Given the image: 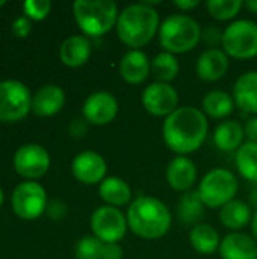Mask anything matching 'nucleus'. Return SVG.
<instances>
[{
	"label": "nucleus",
	"mask_w": 257,
	"mask_h": 259,
	"mask_svg": "<svg viewBox=\"0 0 257 259\" xmlns=\"http://www.w3.org/2000/svg\"><path fill=\"white\" fill-rule=\"evenodd\" d=\"M208 134V117L201 109L189 105L179 106L162 123L164 143L176 156H188L197 152L204 144Z\"/></svg>",
	"instance_id": "f257e3e1"
},
{
	"label": "nucleus",
	"mask_w": 257,
	"mask_h": 259,
	"mask_svg": "<svg viewBox=\"0 0 257 259\" xmlns=\"http://www.w3.org/2000/svg\"><path fill=\"white\" fill-rule=\"evenodd\" d=\"M161 18L155 3H132L120 11L117 20V36L130 50H141L159 33Z\"/></svg>",
	"instance_id": "f03ea898"
},
{
	"label": "nucleus",
	"mask_w": 257,
	"mask_h": 259,
	"mask_svg": "<svg viewBox=\"0 0 257 259\" xmlns=\"http://www.w3.org/2000/svg\"><path fill=\"white\" fill-rule=\"evenodd\" d=\"M129 231L142 240H159L165 237L173 225L171 211L161 199L138 196L127 206Z\"/></svg>",
	"instance_id": "7ed1b4c3"
},
{
	"label": "nucleus",
	"mask_w": 257,
	"mask_h": 259,
	"mask_svg": "<svg viewBox=\"0 0 257 259\" xmlns=\"http://www.w3.org/2000/svg\"><path fill=\"white\" fill-rule=\"evenodd\" d=\"M200 23L188 14H173L161 21L159 42L164 52L182 55L194 50L201 41Z\"/></svg>",
	"instance_id": "20e7f679"
},
{
	"label": "nucleus",
	"mask_w": 257,
	"mask_h": 259,
	"mask_svg": "<svg viewBox=\"0 0 257 259\" xmlns=\"http://www.w3.org/2000/svg\"><path fill=\"white\" fill-rule=\"evenodd\" d=\"M73 15L85 36L97 38L115 29L120 9L112 0H76Z\"/></svg>",
	"instance_id": "39448f33"
},
{
	"label": "nucleus",
	"mask_w": 257,
	"mask_h": 259,
	"mask_svg": "<svg viewBox=\"0 0 257 259\" xmlns=\"http://www.w3.org/2000/svg\"><path fill=\"white\" fill-rule=\"evenodd\" d=\"M239 191V181L232 170L212 168L198 182L197 193L200 194L206 208L221 209L229 202L235 200Z\"/></svg>",
	"instance_id": "423d86ee"
},
{
	"label": "nucleus",
	"mask_w": 257,
	"mask_h": 259,
	"mask_svg": "<svg viewBox=\"0 0 257 259\" xmlns=\"http://www.w3.org/2000/svg\"><path fill=\"white\" fill-rule=\"evenodd\" d=\"M221 49L232 59H253L257 56V23L241 18L229 23L223 30Z\"/></svg>",
	"instance_id": "0eeeda50"
},
{
	"label": "nucleus",
	"mask_w": 257,
	"mask_h": 259,
	"mask_svg": "<svg viewBox=\"0 0 257 259\" xmlns=\"http://www.w3.org/2000/svg\"><path fill=\"white\" fill-rule=\"evenodd\" d=\"M32 94L29 88L15 79L0 82V121L17 123L32 111Z\"/></svg>",
	"instance_id": "6e6552de"
},
{
	"label": "nucleus",
	"mask_w": 257,
	"mask_h": 259,
	"mask_svg": "<svg viewBox=\"0 0 257 259\" xmlns=\"http://www.w3.org/2000/svg\"><path fill=\"white\" fill-rule=\"evenodd\" d=\"M47 203L48 200L45 188L35 181L18 184L11 196V206L14 214L26 222L39 219L45 212Z\"/></svg>",
	"instance_id": "1a4fd4ad"
},
{
	"label": "nucleus",
	"mask_w": 257,
	"mask_h": 259,
	"mask_svg": "<svg viewBox=\"0 0 257 259\" xmlns=\"http://www.w3.org/2000/svg\"><path fill=\"white\" fill-rule=\"evenodd\" d=\"M89 226L92 235L97 237L105 244L120 243L129 231L126 212H123V209L120 208H114L108 205L98 206L91 214Z\"/></svg>",
	"instance_id": "9d476101"
},
{
	"label": "nucleus",
	"mask_w": 257,
	"mask_h": 259,
	"mask_svg": "<svg viewBox=\"0 0 257 259\" xmlns=\"http://www.w3.org/2000/svg\"><path fill=\"white\" fill-rule=\"evenodd\" d=\"M12 164L17 175L27 181H36L48 171L50 155L41 144L29 143L15 150Z\"/></svg>",
	"instance_id": "9b49d317"
},
{
	"label": "nucleus",
	"mask_w": 257,
	"mask_h": 259,
	"mask_svg": "<svg viewBox=\"0 0 257 259\" xmlns=\"http://www.w3.org/2000/svg\"><path fill=\"white\" fill-rule=\"evenodd\" d=\"M141 105L150 115L167 118L179 108V93L171 83L155 80L144 88Z\"/></svg>",
	"instance_id": "f8f14e48"
},
{
	"label": "nucleus",
	"mask_w": 257,
	"mask_h": 259,
	"mask_svg": "<svg viewBox=\"0 0 257 259\" xmlns=\"http://www.w3.org/2000/svg\"><path fill=\"white\" fill-rule=\"evenodd\" d=\"M118 100L109 91H95L89 94L82 105V117L94 126H106L118 115Z\"/></svg>",
	"instance_id": "ddd939ff"
},
{
	"label": "nucleus",
	"mask_w": 257,
	"mask_h": 259,
	"mask_svg": "<svg viewBox=\"0 0 257 259\" xmlns=\"http://www.w3.org/2000/svg\"><path fill=\"white\" fill-rule=\"evenodd\" d=\"M71 173L83 185H100L108 178V162L100 153L83 150L73 158Z\"/></svg>",
	"instance_id": "4468645a"
},
{
	"label": "nucleus",
	"mask_w": 257,
	"mask_h": 259,
	"mask_svg": "<svg viewBox=\"0 0 257 259\" xmlns=\"http://www.w3.org/2000/svg\"><path fill=\"white\" fill-rule=\"evenodd\" d=\"M197 165L188 156H176L170 161L165 171L167 184L176 193H188L192 191V187L197 182Z\"/></svg>",
	"instance_id": "2eb2a0df"
},
{
	"label": "nucleus",
	"mask_w": 257,
	"mask_h": 259,
	"mask_svg": "<svg viewBox=\"0 0 257 259\" xmlns=\"http://www.w3.org/2000/svg\"><path fill=\"white\" fill-rule=\"evenodd\" d=\"M230 67V58L223 49H206L203 50L195 62V73L203 82L221 80Z\"/></svg>",
	"instance_id": "dca6fc26"
},
{
	"label": "nucleus",
	"mask_w": 257,
	"mask_h": 259,
	"mask_svg": "<svg viewBox=\"0 0 257 259\" xmlns=\"http://www.w3.org/2000/svg\"><path fill=\"white\" fill-rule=\"evenodd\" d=\"M118 73L126 83L141 85L151 74V59L142 50H129L118 62Z\"/></svg>",
	"instance_id": "f3484780"
},
{
	"label": "nucleus",
	"mask_w": 257,
	"mask_h": 259,
	"mask_svg": "<svg viewBox=\"0 0 257 259\" xmlns=\"http://www.w3.org/2000/svg\"><path fill=\"white\" fill-rule=\"evenodd\" d=\"M221 259H257V241L248 234L230 232L220 244Z\"/></svg>",
	"instance_id": "a211bd4d"
},
{
	"label": "nucleus",
	"mask_w": 257,
	"mask_h": 259,
	"mask_svg": "<svg viewBox=\"0 0 257 259\" xmlns=\"http://www.w3.org/2000/svg\"><path fill=\"white\" fill-rule=\"evenodd\" d=\"M232 97L242 112L257 115V70L247 71L235 80Z\"/></svg>",
	"instance_id": "6ab92c4d"
},
{
	"label": "nucleus",
	"mask_w": 257,
	"mask_h": 259,
	"mask_svg": "<svg viewBox=\"0 0 257 259\" xmlns=\"http://www.w3.org/2000/svg\"><path fill=\"white\" fill-rule=\"evenodd\" d=\"M65 105V91L53 83L41 87L32 97V112L38 117H52Z\"/></svg>",
	"instance_id": "aec40b11"
},
{
	"label": "nucleus",
	"mask_w": 257,
	"mask_h": 259,
	"mask_svg": "<svg viewBox=\"0 0 257 259\" xmlns=\"http://www.w3.org/2000/svg\"><path fill=\"white\" fill-rule=\"evenodd\" d=\"M92 53V46L85 35H71L65 38L59 47V58L64 65L77 68L85 65Z\"/></svg>",
	"instance_id": "412c9836"
},
{
	"label": "nucleus",
	"mask_w": 257,
	"mask_h": 259,
	"mask_svg": "<svg viewBox=\"0 0 257 259\" xmlns=\"http://www.w3.org/2000/svg\"><path fill=\"white\" fill-rule=\"evenodd\" d=\"M98 196L108 206L123 208L129 206L133 200V191L127 181L120 176H108L98 185Z\"/></svg>",
	"instance_id": "4be33fe9"
},
{
	"label": "nucleus",
	"mask_w": 257,
	"mask_h": 259,
	"mask_svg": "<svg viewBox=\"0 0 257 259\" xmlns=\"http://www.w3.org/2000/svg\"><path fill=\"white\" fill-rule=\"evenodd\" d=\"M245 131L244 126L236 121V120H224L221 121L212 135L214 146L224 152V153H232L238 152V149L245 143Z\"/></svg>",
	"instance_id": "5701e85b"
},
{
	"label": "nucleus",
	"mask_w": 257,
	"mask_h": 259,
	"mask_svg": "<svg viewBox=\"0 0 257 259\" xmlns=\"http://www.w3.org/2000/svg\"><path fill=\"white\" fill-rule=\"evenodd\" d=\"M235 108L236 105L232 94L223 90H211L201 100V111L208 118L214 120H229Z\"/></svg>",
	"instance_id": "b1692460"
},
{
	"label": "nucleus",
	"mask_w": 257,
	"mask_h": 259,
	"mask_svg": "<svg viewBox=\"0 0 257 259\" xmlns=\"http://www.w3.org/2000/svg\"><path fill=\"white\" fill-rule=\"evenodd\" d=\"M253 211L244 200H232L220 209V222L224 228L232 232H241L245 226L251 223Z\"/></svg>",
	"instance_id": "393cba45"
},
{
	"label": "nucleus",
	"mask_w": 257,
	"mask_h": 259,
	"mask_svg": "<svg viewBox=\"0 0 257 259\" xmlns=\"http://www.w3.org/2000/svg\"><path fill=\"white\" fill-rule=\"evenodd\" d=\"M221 240L218 231L208 223H198L189 232V244L200 255H214L218 252Z\"/></svg>",
	"instance_id": "a878e982"
},
{
	"label": "nucleus",
	"mask_w": 257,
	"mask_h": 259,
	"mask_svg": "<svg viewBox=\"0 0 257 259\" xmlns=\"http://www.w3.org/2000/svg\"><path fill=\"white\" fill-rule=\"evenodd\" d=\"M204 208L206 205L203 203L200 194L197 193V190L194 191H188L185 194L180 196L179 202H177V219L180 220V223L183 225H198L200 220L204 215Z\"/></svg>",
	"instance_id": "bb28decb"
},
{
	"label": "nucleus",
	"mask_w": 257,
	"mask_h": 259,
	"mask_svg": "<svg viewBox=\"0 0 257 259\" xmlns=\"http://www.w3.org/2000/svg\"><path fill=\"white\" fill-rule=\"evenodd\" d=\"M235 167L248 182L257 185V143L245 141L235 153Z\"/></svg>",
	"instance_id": "cd10ccee"
},
{
	"label": "nucleus",
	"mask_w": 257,
	"mask_h": 259,
	"mask_svg": "<svg viewBox=\"0 0 257 259\" xmlns=\"http://www.w3.org/2000/svg\"><path fill=\"white\" fill-rule=\"evenodd\" d=\"M180 71V64L176 55L168 52H161L151 59V74L156 82L171 83Z\"/></svg>",
	"instance_id": "c85d7f7f"
},
{
	"label": "nucleus",
	"mask_w": 257,
	"mask_h": 259,
	"mask_svg": "<svg viewBox=\"0 0 257 259\" xmlns=\"http://www.w3.org/2000/svg\"><path fill=\"white\" fill-rule=\"evenodd\" d=\"M244 2L241 0H209L206 2V9L209 15L217 21H232L238 17Z\"/></svg>",
	"instance_id": "c756f323"
},
{
	"label": "nucleus",
	"mask_w": 257,
	"mask_h": 259,
	"mask_svg": "<svg viewBox=\"0 0 257 259\" xmlns=\"http://www.w3.org/2000/svg\"><path fill=\"white\" fill-rule=\"evenodd\" d=\"M105 243L94 235L82 237L74 247L76 259H101Z\"/></svg>",
	"instance_id": "7c9ffc66"
},
{
	"label": "nucleus",
	"mask_w": 257,
	"mask_h": 259,
	"mask_svg": "<svg viewBox=\"0 0 257 259\" xmlns=\"http://www.w3.org/2000/svg\"><path fill=\"white\" fill-rule=\"evenodd\" d=\"M24 17H27L30 21H41L44 20L50 11H52V2L50 0H26L23 5Z\"/></svg>",
	"instance_id": "2f4dec72"
},
{
	"label": "nucleus",
	"mask_w": 257,
	"mask_h": 259,
	"mask_svg": "<svg viewBox=\"0 0 257 259\" xmlns=\"http://www.w3.org/2000/svg\"><path fill=\"white\" fill-rule=\"evenodd\" d=\"M201 41L209 46V49H218L223 42V30L217 26H209L201 32Z\"/></svg>",
	"instance_id": "473e14b6"
},
{
	"label": "nucleus",
	"mask_w": 257,
	"mask_h": 259,
	"mask_svg": "<svg viewBox=\"0 0 257 259\" xmlns=\"http://www.w3.org/2000/svg\"><path fill=\"white\" fill-rule=\"evenodd\" d=\"M67 212H68V208L67 205L59 200V199H53L47 203V209H45V214L55 220V222H59V220H64L67 217Z\"/></svg>",
	"instance_id": "72a5a7b5"
},
{
	"label": "nucleus",
	"mask_w": 257,
	"mask_h": 259,
	"mask_svg": "<svg viewBox=\"0 0 257 259\" xmlns=\"http://www.w3.org/2000/svg\"><path fill=\"white\" fill-rule=\"evenodd\" d=\"M12 32L17 38H27L32 32V21L27 17H17L12 23Z\"/></svg>",
	"instance_id": "f704fd0d"
},
{
	"label": "nucleus",
	"mask_w": 257,
	"mask_h": 259,
	"mask_svg": "<svg viewBox=\"0 0 257 259\" xmlns=\"http://www.w3.org/2000/svg\"><path fill=\"white\" fill-rule=\"evenodd\" d=\"M88 121L82 117V118H74L71 120L70 126H68V132L73 138H82L85 137V134L88 132Z\"/></svg>",
	"instance_id": "c9c22d12"
},
{
	"label": "nucleus",
	"mask_w": 257,
	"mask_h": 259,
	"mask_svg": "<svg viewBox=\"0 0 257 259\" xmlns=\"http://www.w3.org/2000/svg\"><path fill=\"white\" fill-rule=\"evenodd\" d=\"M123 256H124V250L120 246V243L105 244L101 259H123Z\"/></svg>",
	"instance_id": "e433bc0d"
},
{
	"label": "nucleus",
	"mask_w": 257,
	"mask_h": 259,
	"mask_svg": "<svg viewBox=\"0 0 257 259\" xmlns=\"http://www.w3.org/2000/svg\"><path fill=\"white\" fill-rule=\"evenodd\" d=\"M244 131H245V138H248V141L257 143V115H251L247 123L244 124Z\"/></svg>",
	"instance_id": "4c0bfd02"
},
{
	"label": "nucleus",
	"mask_w": 257,
	"mask_h": 259,
	"mask_svg": "<svg viewBox=\"0 0 257 259\" xmlns=\"http://www.w3.org/2000/svg\"><path fill=\"white\" fill-rule=\"evenodd\" d=\"M173 5H174L182 14H186V12H191L192 9H195V8L200 5V2H198V0H176Z\"/></svg>",
	"instance_id": "58836bf2"
},
{
	"label": "nucleus",
	"mask_w": 257,
	"mask_h": 259,
	"mask_svg": "<svg viewBox=\"0 0 257 259\" xmlns=\"http://www.w3.org/2000/svg\"><path fill=\"white\" fill-rule=\"evenodd\" d=\"M244 8H247L251 14L257 15V0H247V2H244Z\"/></svg>",
	"instance_id": "ea45409f"
},
{
	"label": "nucleus",
	"mask_w": 257,
	"mask_h": 259,
	"mask_svg": "<svg viewBox=\"0 0 257 259\" xmlns=\"http://www.w3.org/2000/svg\"><path fill=\"white\" fill-rule=\"evenodd\" d=\"M250 228H251V237H253V238L257 241V211H254V214H253V219H251Z\"/></svg>",
	"instance_id": "a19ab883"
},
{
	"label": "nucleus",
	"mask_w": 257,
	"mask_h": 259,
	"mask_svg": "<svg viewBox=\"0 0 257 259\" xmlns=\"http://www.w3.org/2000/svg\"><path fill=\"white\" fill-rule=\"evenodd\" d=\"M250 206L256 208L257 211V185L251 190V193H250Z\"/></svg>",
	"instance_id": "79ce46f5"
},
{
	"label": "nucleus",
	"mask_w": 257,
	"mask_h": 259,
	"mask_svg": "<svg viewBox=\"0 0 257 259\" xmlns=\"http://www.w3.org/2000/svg\"><path fill=\"white\" fill-rule=\"evenodd\" d=\"M3 202H5V193H3V190L0 188V208H2V205H3Z\"/></svg>",
	"instance_id": "37998d69"
},
{
	"label": "nucleus",
	"mask_w": 257,
	"mask_h": 259,
	"mask_svg": "<svg viewBox=\"0 0 257 259\" xmlns=\"http://www.w3.org/2000/svg\"><path fill=\"white\" fill-rule=\"evenodd\" d=\"M5 5H6V2H5V0H0V8L5 6Z\"/></svg>",
	"instance_id": "c03bdc74"
}]
</instances>
